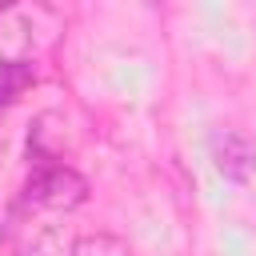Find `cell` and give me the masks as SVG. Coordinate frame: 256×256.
<instances>
[{"instance_id":"7a4b0ae2","label":"cell","mask_w":256,"mask_h":256,"mask_svg":"<svg viewBox=\"0 0 256 256\" xmlns=\"http://www.w3.org/2000/svg\"><path fill=\"white\" fill-rule=\"evenodd\" d=\"M208 152H212V164L224 180L248 184L256 176V144L240 128H216L208 136Z\"/></svg>"},{"instance_id":"3957f363","label":"cell","mask_w":256,"mask_h":256,"mask_svg":"<svg viewBox=\"0 0 256 256\" xmlns=\"http://www.w3.org/2000/svg\"><path fill=\"white\" fill-rule=\"evenodd\" d=\"M72 256H132V248L112 232H92L72 244Z\"/></svg>"},{"instance_id":"6da1fadb","label":"cell","mask_w":256,"mask_h":256,"mask_svg":"<svg viewBox=\"0 0 256 256\" xmlns=\"http://www.w3.org/2000/svg\"><path fill=\"white\" fill-rule=\"evenodd\" d=\"M24 200L48 212H72L88 200V180L68 164H44L24 184Z\"/></svg>"},{"instance_id":"277c9868","label":"cell","mask_w":256,"mask_h":256,"mask_svg":"<svg viewBox=\"0 0 256 256\" xmlns=\"http://www.w3.org/2000/svg\"><path fill=\"white\" fill-rule=\"evenodd\" d=\"M28 68L24 64H0V100H12V92L20 88V84H28Z\"/></svg>"}]
</instances>
